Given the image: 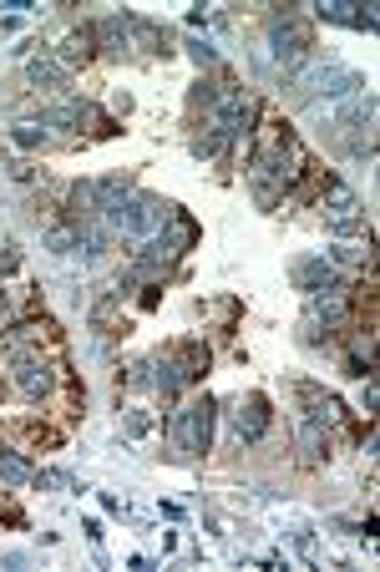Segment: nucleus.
Listing matches in <instances>:
<instances>
[{
    "label": "nucleus",
    "mask_w": 380,
    "mask_h": 572,
    "mask_svg": "<svg viewBox=\"0 0 380 572\" xmlns=\"http://www.w3.org/2000/svg\"><path fill=\"white\" fill-rule=\"evenodd\" d=\"M102 218H107V228L122 233V238H152V233L173 218V203L158 198V193H127V198H122L117 208H107Z\"/></svg>",
    "instance_id": "f257e3e1"
},
{
    "label": "nucleus",
    "mask_w": 380,
    "mask_h": 572,
    "mask_svg": "<svg viewBox=\"0 0 380 572\" xmlns=\"http://www.w3.org/2000/svg\"><path fill=\"white\" fill-rule=\"evenodd\" d=\"M269 56L284 66V76H294L299 66L315 61V31H310V21L294 16V6H284L279 21L269 26Z\"/></svg>",
    "instance_id": "f03ea898"
},
{
    "label": "nucleus",
    "mask_w": 380,
    "mask_h": 572,
    "mask_svg": "<svg viewBox=\"0 0 380 572\" xmlns=\"http://www.w3.org/2000/svg\"><path fill=\"white\" fill-rule=\"evenodd\" d=\"M213 421H218V400H213V395L188 400L183 411L173 416V446L188 451V456H203L208 441H213Z\"/></svg>",
    "instance_id": "7ed1b4c3"
},
{
    "label": "nucleus",
    "mask_w": 380,
    "mask_h": 572,
    "mask_svg": "<svg viewBox=\"0 0 380 572\" xmlns=\"http://www.w3.org/2000/svg\"><path fill=\"white\" fill-rule=\"evenodd\" d=\"M345 319H350V289H340V294H315L310 309L299 314V345H325Z\"/></svg>",
    "instance_id": "20e7f679"
},
{
    "label": "nucleus",
    "mask_w": 380,
    "mask_h": 572,
    "mask_svg": "<svg viewBox=\"0 0 380 572\" xmlns=\"http://www.w3.org/2000/svg\"><path fill=\"white\" fill-rule=\"evenodd\" d=\"M289 279H294V289H304V294H340V289H350V279L325 259V254H315V259H294L289 264Z\"/></svg>",
    "instance_id": "39448f33"
},
{
    "label": "nucleus",
    "mask_w": 380,
    "mask_h": 572,
    "mask_svg": "<svg viewBox=\"0 0 380 572\" xmlns=\"http://www.w3.org/2000/svg\"><path fill=\"white\" fill-rule=\"evenodd\" d=\"M269 421H274V411H269V395L264 390L239 395V405H234V436L239 441H264Z\"/></svg>",
    "instance_id": "423d86ee"
},
{
    "label": "nucleus",
    "mask_w": 380,
    "mask_h": 572,
    "mask_svg": "<svg viewBox=\"0 0 380 572\" xmlns=\"http://www.w3.org/2000/svg\"><path fill=\"white\" fill-rule=\"evenodd\" d=\"M122 31H127V51L137 46L142 56H173V41H168V31L158 26V21H142V16H122Z\"/></svg>",
    "instance_id": "0eeeda50"
},
{
    "label": "nucleus",
    "mask_w": 380,
    "mask_h": 572,
    "mask_svg": "<svg viewBox=\"0 0 380 572\" xmlns=\"http://www.w3.org/2000/svg\"><path fill=\"white\" fill-rule=\"evenodd\" d=\"M315 16H320V21H335V26H355V31H375V26H380V16H375L370 0H365V6H360V0H320Z\"/></svg>",
    "instance_id": "6e6552de"
},
{
    "label": "nucleus",
    "mask_w": 380,
    "mask_h": 572,
    "mask_svg": "<svg viewBox=\"0 0 380 572\" xmlns=\"http://www.w3.org/2000/svg\"><path fill=\"white\" fill-rule=\"evenodd\" d=\"M16 385H21L26 400L41 405V400L56 390V375H51V365H41L36 355H16Z\"/></svg>",
    "instance_id": "1a4fd4ad"
},
{
    "label": "nucleus",
    "mask_w": 380,
    "mask_h": 572,
    "mask_svg": "<svg viewBox=\"0 0 380 572\" xmlns=\"http://www.w3.org/2000/svg\"><path fill=\"white\" fill-rule=\"evenodd\" d=\"M56 61H61L66 71H71V66L97 61V26H92V21L71 26V31H66V41H61V51H56Z\"/></svg>",
    "instance_id": "9d476101"
},
{
    "label": "nucleus",
    "mask_w": 380,
    "mask_h": 572,
    "mask_svg": "<svg viewBox=\"0 0 380 572\" xmlns=\"http://www.w3.org/2000/svg\"><path fill=\"white\" fill-rule=\"evenodd\" d=\"M87 122H102L92 102H61V107H46V112H41V127H46V132H51V127H56V132H82Z\"/></svg>",
    "instance_id": "9b49d317"
},
{
    "label": "nucleus",
    "mask_w": 380,
    "mask_h": 572,
    "mask_svg": "<svg viewBox=\"0 0 380 572\" xmlns=\"http://www.w3.org/2000/svg\"><path fill=\"white\" fill-rule=\"evenodd\" d=\"M168 360H173V370L183 375V385H193V380L208 375V345H203V340H178V345H168Z\"/></svg>",
    "instance_id": "f8f14e48"
},
{
    "label": "nucleus",
    "mask_w": 380,
    "mask_h": 572,
    "mask_svg": "<svg viewBox=\"0 0 380 572\" xmlns=\"http://www.w3.org/2000/svg\"><path fill=\"white\" fill-rule=\"evenodd\" d=\"M294 451H299V466H325V461H330V431L315 426V421H299Z\"/></svg>",
    "instance_id": "ddd939ff"
},
{
    "label": "nucleus",
    "mask_w": 380,
    "mask_h": 572,
    "mask_svg": "<svg viewBox=\"0 0 380 572\" xmlns=\"http://www.w3.org/2000/svg\"><path fill=\"white\" fill-rule=\"evenodd\" d=\"M26 81H31V87H41V92H66V87H71V71H66L56 56H31Z\"/></svg>",
    "instance_id": "4468645a"
},
{
    "label": "nucleus",
    "mask_w": 380,
    "mask_h": 572,
    "mask_svg": "<svg viewBox=\"0 0 380 572\" xmlns=\"http://www.w3.org/2000/svg\"><path fill=\"white\" fill-rule=\"evenodd\" d=\"M41 243L51 254H82V223H51L41 233Z\"/></svg>",
    "instance_id": "2eb2a0df"
},
{
    "label": "nucleus",
    "mask_w": 380,
    "mask_h": 572,
    "mask_svg": "<svg viewBox=\"0 0 380 572\" xmlns=\"http://www.w3.org/2000/svg\"><path fill=\"white\" fill-rule=\"evenodd\" d=\"M31 476H36V466L16 446H0V481L6 486H31Z\"/></svg>",
    "instance_id": "dca6fc26"
},
{
    "label": "nucleus",
    "mask_w": 380,
    "mask_h": 572,
    "mask_svg": "<svg viewBox=\"0 0 380 572\" xmlns=\"http://www.w3.org/2000/svg\"><path fill=\"white\" fill-rule=\"evenodd\" d=\"M147 370H152V385H158V395H163V405H173V400L183 395V375L173 370V360H168V355H158V360H152Z\"/></svg>",
    "instance_id": "f3484780"
},
{
    "label": "nucleus",
    "mask_w": 380,
    "mask_h": 572,
    "mask_svg": "<svg viewBox=\"0 0 380 572\" xmlns=\"http://www.w3.org/2000/svg\"><path fill=\"white\" fill-rule=\"evenodd\" d=\"M325 259H330L340 274H345V269H360V264H365V269L375 264V254H370V249H360V243H350V238H345V243H335V249H325Z\"/></svg>",
    "instance_id": "a211bd4d"
},
{
    "label": "nucleus",
    "mask_w": 380,
    "mask_h": 572,
    "mask_svg": "<svg viewBox=\"0 0 380 572\" xmlns=\"http://www.w3.org/2000/svg\"><path fill=\"white\" fill-rule=\"evenodd\" d=\"M97 26V41H102V51H112V56H127V31H122V16H102V21H92Z\"/></svg>",
    "instance_id": "6ab92c4d"
},
{
    "label": "nucleus",
    "mask_w": 380,
    "mask_h": 572,
    "mask_svg": "<svg viewBox=\"0 0 380 572\" xmlns=\"http://www.w3.org/2000/svg\"><path fill=\"white\" fill-rule=\"evenodd\" d=\"M320 208H325V213H350V208H360V203H355V193H350L340 178H325V188H320Z\"/></svg>",
    "instance_id": "aec40b11"
},
{
    "label": "nucleus",
    "mask_w": 380,
    "mask_h": 572,
    "mask_svg": "<svg viewBox=\"0 0 380 572\" xmlns=\"http://www.w3.org/2000/svg\"><path fill=\"white\" fill-rule=\"evenodd\" d=\"M6 431L21 436V441H31V446H56V441H61V436H56L51 426H41V421H11Z\"/></svg>",
    "instance_id": "412c9836"
},
{
    "label": "nucleus",
    "mask_w": 380,
    "mask_h": 572,
    "mask_svg": "<svg viewBox=\"0 0 380 572\" xmlns=\"http://www.w3.org/2000/svg\"><path fill=\"white\" fill-rule=\"evenodd\" d=\"M11 142H16L21 152H36V147L51 142V132H46L41 122H21V127H11Z\"/></svg>",
    "instance_id": "4be33fe9"
},
{
    "label": "nucleus",
    "mask_w": 380,
    "mask_h": 572,
    "mask_svg": "<svg viewBox=\"0 0 380 572\" xmlns=\"http://www.w3.org/2000/svg\"><path fill=\"white\" fill-rule=\"evenodd\" d=\"M325 228H330L335 238H360V233H365V218H360V208H350V213H330Z\"/></svg>",
    "instance_id": "5701e85b"
},
{
    "label": "nucleus",
    "mask_w": 380,
    "mask_h": 572,
    "mask_svg": "<svg viewBox=\"0 0 380 572\" xmlns=\"http://www.w3.org/2000/svg\"><path fill=\"white\" fill-rule=\"evenodd\" d=\"M152 426H158V421H152V411H122V436H127V441L152 436Z\"/></svg>",
    "instance_id": "b1692460"
},
{
    "label": "nucleus",
    "mask_w": 380,
    "mask_h": 572,
    "mask_svg": "<svg viewBox=\"0 0 380 572\" xmlns=\"http://www.w3.org/2000/svg\"><path fill=\"white\" fill-rule=\"evenodd\" d=\"M31 486H36V492H51V486H76L71 476H61V471H36L31 476Z\"/></svg>",
    "instance_id": "393cba45"
},
{
    "label": "nucleus",
    "mask_w": 380,
    "mask_h": 572,
    "mask_svg": "<svg viewBox=\"0 0 380 572\" xmlns=\"http://www.w3.org/2000/svg\"><path fill=\"white\" fill-rule=\"evenodd\" d=\"M188 56H193V61H198V66H218V51H213V46H208V41H198V36H193V41H188Z\"/></svg>",
    "instance_id": "a878e982"
},
{
    "label": "nucleus",
    "mask_w": 380,
    "mask_h": 572,
    "mask_svg": "<svg viewBox=\"0 0 380 572\" xmlns=\"http://www.w3.org/2000/svg\"><path fill=\"white\" fill-rule=\"evenodd\" d=\"M21 269V254H16V243H0V279L16 274Z\"/></svg>",
    "instance_id": "bb28decb"
},
{
    "label": "nucleus",
    "mask_w": 380,
    "mask_h": 572,
    "mask_svg": "<svg viewBox=\"0 0 380 572\" xmlns=\"http://www.w3.org/2000/svg\"><path fill=\"white\" fill-rule=\"evenodd\" d=\"M82 532L92 537V547H102V522H82Z\"/></svg>",
    "instance_id": "cd10ccee"
}]
</instances>
